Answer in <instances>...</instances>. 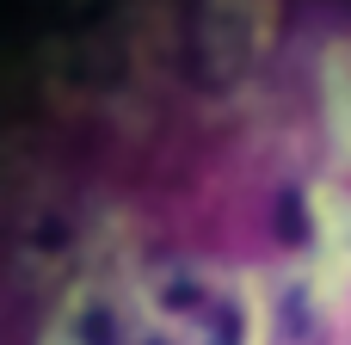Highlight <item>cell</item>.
Here are the masks:
<instances>
[{
    "label": "cell",
    "instance_id": "1",
    "mask_svg": "<svg viewBox=\"0 0 351 345\" xmlns=\"http://www.w3.org/2000/svg\"><path fill=\"white\" fill-rule=\"evenodd\" d=\"M278 228H284V241H308V210H302L296 191L278 198Z\"/></svg>",
    "mask_w": 351,
    "mask_h": 345
}]
</instances>
